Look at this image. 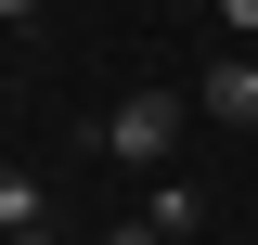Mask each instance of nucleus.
I'll list each match as a JSON object with an SVG mask.
<instances>
[{
  "mask_svg": "<svg viewBox=\"0 0 258 245\" xmlns=\"http://www.w3.org/2000/svg\"><path fill=\"white\" fill-rule=\"evenodd\" d=\"M181 129H194V91H129L116 116H103V155H116V168H142V181H155L168 155H181Z\"/></svg>",
  "mask_w": 258,
  "mask_h": 245,
  "instance_id": "1",
  "label": "nucleus"
},
{
  "mask_svg": "<svg viewBox=\"0 0 258 245\" xmlns=\"http://www.w3.org/2000/svg\"><path fill=\"white\" fill-rule=\"evenodd\" d=\"M194 116L207 129H258V52H220L207 78H194Z\"/></svg>",
  "mask_w": 258,
  "mask_h": 245,
  "instance_id": "2",
  "label": "nucleus"
},
{
  "mask_svg": "<svg viewBox=\"0 0 258 245\" xmlns=\"http://www.w3.org/2000/svg\"><path fill=\"white\" fill-rule=\"evenodd\" d=\"M13 232H52V207H39L26 168H0V245H13Z\"/></svg>",
  "mask_w": 258,
  "mask_h": 245,
  "instance_id": "3",
  "label": "nucleus"
},
{
  "mask_svg": "<svg viewBox=\"0 0 258 245\" xmlns=\"http://www.w3.org/2000/svg\"><path fill=\"white\" fill-rule=\"evenodd\" d=\"M220 26H232V39H245V52H258V0H220Z\"/></svg>",
  "mask_w": 258,
  "mask_h": 245,
  "instance_id": "4",
  "label": "nucleus"
},
{
  "mask_svg": "<svg viewBox=\"0 0 258 245\" xmlns=\"http://www.w3.org/2000/svg\"><path fill=\"white\" fill-rule=\"evenodd\" d=\"M103 245H168V232H155V219H116V232H103Z\"/></svg>",
  "mask_w": 258,
  "mask_h": 245,
  "instance_id": "5",
  "label": "nucleus"
},
{
  "mask_svg": "<svg viewBox=\"0 0 258 245\" xmlns=\"http://www.w3.org/2000/svg\"><path fill=\"white\" fill-rule=\"evenodd\" d=\"M26 13H39V0H0V26H26Z\"/></svg>",
  "mask_w": 258,
  "mask_h": 245,
  "instance_id": "6",
  "label": "nucleus"
},
{
  "mask_svg": "<svg viewBox=\"0 0 258 245\" xmlns=\"http://www.w3.org/2000/svg\"><path fill=\"white\" fill-rule=\"evenodd\" d=\"M13 245H64V232H13Z\"/></svg>",
  "mask_w": 258,
  "mask_h": 245,
  "instance_id": "7",
  "label": "nucleus"
}]
</instances>
